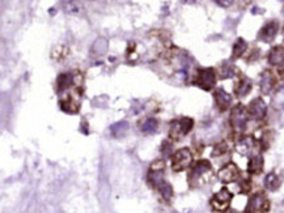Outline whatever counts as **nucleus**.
Listing matches in <instances>:
<instances>
[{
    "label": "nucleus",
    "instance_id": "20",
    "mask_svg": "<svg viewBox=\"0 0 284 213\" xmlns=\"http://www.w3.org/2000/svg\"><path fill=\"white\" fill-rule=\"evenodd\" d=\"M284 62V47L283 46H275L271 49L269 54V63L271 66H281Z\"/></svg>",
    "mask_w": 284,
    "mask_h": 213
},
{
    "label": "nucleus",
    "instance_id": "13",
    "mask_svg": "<svg viewBox=\"0 0 284 213\" xmlns=\"http://www.w3.org/2000/svg\"><path fill=\"white\" fill-rule=\"evenodd\" d=\"M278 30H279V22L273 20V21H269L267 24L262 26V29L259 30L258 33V39L262 41V42H271L278 34Z\"/></svg>",
    "mask_w": 284,
    "mask_h": 213
},
{
    "label": "nucleus",
    "instance_id": "19",
    "mask_svg": "<svg viewBox=\"0 0 284 213\" xmlns=\"http://www.w3.org/2000/svg\"><path fill=\"white\" fill-rule=\"evenodd\" d=\"M237 72L238 70L232 62H224V63H221V66H220L219 68V76L220 78H223V80H225V78H232L233 76L237 75Z\"/></svg>",
    "mask_w": 284,
    "mask_h": 213
},
{
    "label": "nucleus",
    "instance_id": "10",
    "mask_svg": "<svg viewBox=\"0 0 284 213\" xmlns=\"http://www.w3.org/2000/svg\"><path fill=\"white\" fill-rule=\"evenodd\" d=\"M81 96V93H76V94H65L62 96L61 101H59V105H61V109L65 113L69 114H76L80 109V102L79 98Z\"/></svg>",
    "mask_w": 284,
    "mask_h": 213
},
{
    "label": "nucleus",
    "instance_id": "7",
    "mask_svg": "<svg viewBox=\"0 0 284 213\" xmlns=\"http://www.w3.org/2000/svg\"><path fill=\"white\" fill-rule=\"evenodd\" d=\"M232 198H233L232 192L227 187H223L219 192H216L210 200L211 208L216 212H224V211H227L229 208Z\"/></svg>",
    "mask_w": 284,
    "mask_h": 213
},
{
    "label": "nucleus",
    "instance_id": "4",
    "mask_svg": "<svg viewBox=\"0 0 284 213\" xmlns=\"http://www.w3.org/2000/svg\"><path fill=\"white\" fill-rule=\"evenodd\" d=\"M194 127V121L189 117H182L178 121H173L170 123L169 135L174 140H180L182 136H186Z\"/></svg>",
    "mask_w": 284,
    "mask_h": 213
},
{
    "label": "nucleus",
    "instance_id": "14",
    "mask_svg": "<svg viewBox=\"0 0 284 213\" xmlns=\"http://www.w3.org/2000/svg\"><path fill=\"white\" fill-rule=\"evenodd\" d=\"M213 97H215L216 106H217V109L220 111L228 110L230 105H232V96H230L229 93L225 92L224 89H216L215 93H213Z\"/></svg>",
    "mask_w": 284,
    "mask_h": 213
},
{
    "label": "nucleus",
    "instance_id": "33",
    "mask_svg": "<svg viewBox=\"0 0 284 213\" xmlns=\"http://www.w3.org/2000/svg\"><path fill=\"white\" fill-rule=\"evenodd\" d=\"M283 38H284V28H283Z\"/></svg>",
    "mask_w": 284,
    "mask_h": 213
},
{
    "label": "nucleus",
    "instance_id": "32",
    "mask_svg": "<svg viewBox=\"0 0 284 213\" xmlns=\"http://www.w3.org/2000/svg\"><path fill=\"white\" fill-rule=\"evenodd\" d=\"M278 73H279V76H281L282 78H284V62L281 64L279 70H278Z\"/></svg>",
    "mask_w": 284,
    "mask_h": 213
},
{
    "label": "nucleus",
    "instance_id": "8",
    "mask_svg": "<svg viewBox=\"0 0 284 213\" xmlns=\"http://www.w3.org/2000/svg\"><path fill=\"white\" fill-rule=\"evenodd\" d=\"M270 211V200L267 199V196L262 192H257L249 199L246 212L252 213H262Z\"/></svg>",
    "mask_w": 284,
    "mask_h": 213
},
{
    "label": "nucleus",
    "instance_id": "30",
    "mask_svg": "<svg viewBox=\"0 0 284 213\" xmlns=\"http://www.w3.org/2000/svg\"><path fill=\"white\" fill-rule=\"evenodd\" d=\"M172 149H173L172 142H162V148H161V150H162V153L165 154V156H169L170 153H172Z\"/></svg>",
    "mask_w": 284,
    "mask_h": 213
},
{
    "label": "nucleus",
    "instance_id": "25",
    "mask_svg": "<svg viewBox=\"0 0 284 213\" xmlns=\"http://www.w3.org/2000/svg\"><path fill=\"white\" fill-rule=\"evenodd\" d=\"M108 47H109V43L106 39L104 38H98L94 41V43L92 45V54L93 55H104L106 51H108Z\"/></svg>",
    "mask_w": 284,
    "mask_h": 213
},
{
    "label": "nucleus",
    "instance_id": "1",
    "mask_svg": "<svg viewBox=\"0 0 284 213\" xmlns=\"http://www.w3.org/2000/svg\"><path fill=\"white\" fill-rule=\"evenodd\" d=\"M211 174H213V166L210 161L198 160L191 167L190 174H189V183L193 187H199L210 181Z\"/></svg>",
    "mask_w": 284,
    "mask_h": 213
},
{
    "label": "nucleus",
    "instance_id": "15",
    "mask_svg": "<svg viewBox=\"0 0 284 213\" xmlns=\"http://www.w3.org/2000/svg\"><path fill=\"white\" fill-rule=\"evenodd\" d=\"M254 145H256L254 138H252V136H244L236 144V152L238 154H241V156H249L253 152V149H254Z\"/></svg>",
    "mask_w": 284,
    "mask_h": 213
},
{
    "label": "nucleus",
    "instance_id": "9",
    "mask_svg": "<svg viewBox=\"0 0 284 213\" xmlns=\"http://www.w3.org/2000/svg\"><path fill=\"white\" fill-rule=\"evenodd\" d=\"M79 78H83L80 75V72H65V73H61L57 78L58 93L62 94L71 86L79 84Z\"/></svg>",
    "mask_w": 284,
    "mask_h": 213
},
{
    "label": "nucleus",
    "instance_id": "5",
    "mask_svg": "<svg viewBox=\"0 0 284 213\" xmlns=\"http://www.w3.org/2000/svg\"><path fill=\"white\" fill-rule=\"evenodd\" d=\"M193 163V153L189 148H181L174 152L172 157V169L176 173L186 170L187 167Z\"/></svg>",
    "mask_w": 284,
    "mask_h": 213
},
{
    "label": "nucleus",
    "instance_id": "2",
    "mask_svg": "<svg viewBox=\"0 0 284 213\" xmlns=\"http://www.w3.org/2000/svg\"><path fill=\"white\" fill-rule=\"evenodd\" d=\"M248 119H249V113L248 109L238 103L236 106L232 109L230 111V117H229V123L233 128L234 132L237 134H242V132L246 130V126H248Z\"/></svg>",
    "mask_w": 284,
    "mask_h": 213
},
{
    "label": "nucleus",
    "instance_id": "29",
    "mask_svg": "<svg viewBox=\"0 0 284 213\" xmlns=\"http://www.w3.org/2000/svg\"><path fill=\"white\" fill-rule=\"evenodd\" d=\"M228 152V144L227 142H220L217 145H215L213 148V157H219V156H223L225 153Z\"/></svg>",
    "mask_w": 284,
    "mask_h": 213
},
{
    "label": "nucleus",
    "instance_id": "16",
    "mask_svg": "<svg viewBox=\"0 0 284 213\" xmlns=\"http://www.w3.org/2000/svg\"><path fill=\"white\" fill-rule=\"evenodd\" d=\"M275 82H277V80H275L274 75L271 73V71L263 72L262 75H261V80H259V89H261V93L265 94V96L270 94L271 90H273L274 86H275Z\"/></svg>",
    "mask_w": 284,
    "mask_h": 213
},
{
    "label": "nucleus",
    "instance_id": "23",
    "mask_svg": "<svg viewBox=\"0 0 284 213\" xmlns=\"http://www.w3.org/2000/svg\"><path fill=\"white\" fill-rule=\"evenodd\" d=\"M129 127L130 126L126 121L118 122V123H115L110 127V134H112L113 138H122L129 131Z\"/></svg>",
    "mask_w": 284,
    "mask_h": 213
},
{
    "label": "nucleus",
    "instance_id": "24",
    "mask_svg": "<svg viewBox=\"0 0 284 213\" xmlns=\"http://www.w3.org/2000/svg\"><path fill=\"white\" fill-rule=\"evenodd\" d=\"M265 187L269 190V191H277L279 186H281V179L278 177L275 173H270V174H267L266 178H265Z\"/></svg>",
    "mask_w": 284,
    "mask_h": 213
},
{
    "label": "nucleus",
    "instance_id": "17",
    "mask_svg": "<svg viewBox=\"0 0 284 213\" xmlns=\"http://www.w3.org/2000/svg\"><path fill=\"white\" fill-rule=\"evenodd\" d=\"M252 88H253L252 80L249 77H246V76H241V78L238 80L236 86H234V93H236V96H237L238 98H244V97H246L249 93H250Z\"/></svg>",
    "mask_w": 284,
    "mask_h": 213
},
{
    "label": "nucleus",
    "instance_id": "27",
    "mask_svg": "<svg viewBox=\"0 0 284 213\" xmlns=\"http://www.w3.org/2000/svg\"><path fill=\"white\" fill-rule=\"evenodd\" d=\"M273 105L278 110L284 109V86H282L281 89L277 90V93H275V96L273 98Z\"/></svg>",
    "mask_w": 284,
    "mask_h": 213
},
{
    "label": "nucleus",
    "instance_id": "31",
    "mask_svg": "<svg viewBox=\"0 0 284 213\" xmlns=\"http://www.w3.org/2000/svg\"><path fill=\"white\" fill-rule=\"evenodd\" d=\"M217 5H220V7H223V8H228V7H230L232 4H233V1L234 0H213Z\"/></svg>",
    "mask_w": 284,
    "mask_h": 213
},
{
    "label": "nucleus",
    "instance_id": "11",
    "mask_svg": "<svg viewBox=\"0 0 284 213\" xmlns=\"http://www.w3.org/2000/svg\"><path fill=\"white\" fill-rule=\"evenodd\" d=\"M217 178H219V181L221 183H225V185L227 183H233V182H236L240 178V170H238V167L234 163H227V165H224L219 170Z\"/></svg>",
    "mask_w": 284,
    "mask_h": 213
},
{
    "label": "nucleus",
    "instance_id": "21",
    "mask_svg": "<svg viewBox=\"0 0 284 213\" xmlns=\"http://www.w3.org/2000/svg\"><path fill=\"white\" fill-rule=\"evenodd\" d=\"M158 128V122L156 118H145L141 125V130L144 135H152L157 131Z\"/></svg>",
    "mask_w": 284,
    "mask_h": 213
},
{
    "label": "nucleus",
    "instance_id": "6",
    "mask_svg": "<svg viewBox=\"0 0 284 213\" xmlns=\"http://www.w3.org/2000/svg\"><path fill=\"white\" fill-rule=\"evenodd\" d=\"M195 85H198L199 88L209 92L213 90V86L216 84V72L213 68H202L198 70L197 76L194 80Z\"/></svg>",
    "mask_w": 284,
    "mask_h": 213
},
{
    "label": "nucleus",
    "instance_id": "26",
    "mask_svg": "<svg viewBox=\"0 0 284 213\" xmlns=\"http://www.w3.org/2000/svg\"><path fill=\"white\" fill-rule=\"evenodd\" d=\"M157 190L158 192H160L161 198L165 200V202H170V200H172L173 195H174V191H173V187L168 183V182H164Z\"/></svg>",
    "mask_w": 284,
    "mask_h": 213
},
{
    "label": "nucleus",
    "instance_id": "3",
    "mask_svg": "<svg viewBox=\"0 0 284 213\" xmlns=\"http://www.w3.org/2000/svg\"><path fill=\"white\" fill-rule=\"evenodd\" d=\"M164 173H165V161L156 160L152 162L149 170H148L147 182L152 188H158L164 183Z\"/></svg>",
    "mask_w": 284,
    "mask_h": 213
},
{
    "label": "nucleus",
    "instance_id": "28",
    "mask_svg": "<svg viewBox=\"0 0 284 213\" xmlns=\"http://www.w3.org/2000/svg\"><path fill=\"white\" fill-rule=\"evenodd\" d=\"M83 9V5L77 1V0H71L66 4V11L69 13H80Z\"/></svg>",
    "mask_w": 284,
    "mask_h": 213
},
{
    "label": "nucleus",
    "instance_id": "12",
    "mask_svg": "<svg viewBox=\"0 0 284 213\" xmlns=\"http://www.w3.org/2000/svg\"><path fill=\"white\" fill-rule=\"evenodd\" d=\"M248 113L249 117L256 119V121H262L263 118L266 117L267 114V106L265 101L262 98H256L250 102V105L248 106Z\"/></svg>",
    "mask_w": 284,
    "mask_h": 213
},
{
    "label": "nucleus",
    "instance_id": "18",
    "mask_svg": "<svg viewBox=\"0 0 284 213\" xmlns=\"http://www.w3.org/2000/svg\"><path fill=\"white\" fill-rule=\"evenodd\" d=\"M263 157L261 154H256V156L250 157V160L248 162V173L250 175H258L263 171Z\"/></svg>",
    "mask_w": 284,
    "mask_h": 213
},
{
    "label": "nucleus",
    "instance_id": "22",
    "mask_svg": "<svg viewBox=\"0 0 284 213\" xmlns=\"http://www.w3.org/2000/svg\"><path fill=\"white\" fill-rule=\"evenodd\" d=\"M248 49V43L244 38H237L233 45V50H232V59H238L241 58Z\"/></svg>",
    "mask_w": 284,
    "mask_h": 213
}]
</instances>
